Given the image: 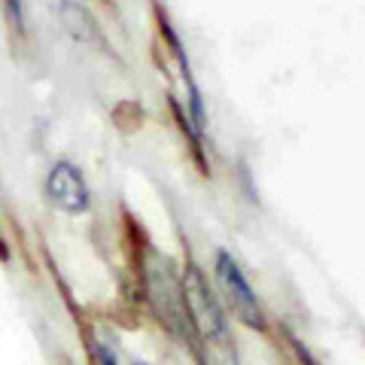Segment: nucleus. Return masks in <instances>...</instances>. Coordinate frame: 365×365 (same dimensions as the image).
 <instances>
[{"label": "nucleus", "instance_id": "7ed1b4c3", "mask_svg": "<svg viewBox=\"0 0 365 365\" xmlns=\"http://www.w3.org/2000/svg\"><path fill=\"white\" fill-rule=\"evenodd\" d=\"M46 192H49L52 204L64 213H86L88 210V186L79 168L71 162H58L52 168L49 180H46Z\"/></svg>", "mask_w": 365, "mask_h": 365}, {"label": "nucleus", "instance_id": "f03ea898", "mask_svg": "<svg viewBox=\"0 0 365 365\" xmlns=\"http://www.w3.org/2000/svg\"><path fill=\"white\" fill-rule=\"evenodd\" d=\"M216 277H220V283H222V292H225L228 304H232V311L241 317L247 326L265 329V317H262V307L256 302V295H253V289H250V283L241 274V268L235 265V259L228 253H220V259H216Z\"/></svg>", "mask_w": 365, "mask_h": 365}, {"label": "nucleus", "instance_id": "20e7f679", "mask_svg": "<svg viewBox=\"0 0 365 365\" xmlns=\"http://www.w3.org/2000/svg\"><path fill=\"white\" fill-rule=\"evenodd\" d=\"M98 365H116V356L107 347H98Z\"/></svg>", "mask_w": 365, "mask_h": 365}, {"label": "nucleus", "instance_id": "f257e3e1", "mask_svg": "<svg viewBox=\"0 0 365 365\" xmlns=\"http://www.w3.org/2000/svg\"><path fill=\"white\" fill-rule=\"evenodd\" d=\"M182 299H186V311H189V323L210 341L228 350V329H225V317L216 304L213 292L207 289V283L201 280V274L192 268L182 280Z\"/></svg>", "mask_w": 365, "mask_h": 365}, {"label": "nucleus", "instance_id": "39448f33", "mask_svg": "<svg viewBox=\"0 0 365 365\" xmlns=\"http://www.w3.org/2000/svg\"><path fill=\"white\" fill-rule=\"evenodd\" d=\"M134 365H146V362H134Z\"/></svg>", "mask_w": 365, "mask_h": 365}]
</instances>
